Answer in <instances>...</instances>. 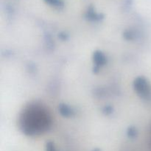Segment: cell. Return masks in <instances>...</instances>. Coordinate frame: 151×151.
<instances>
[{
	"label": "cell",
	"mask_w": 151,
	"mask_h": 151,
	"mask_svg": "<svg viewBox=\"0 0 151 151\" xmlns=\"http://www.w3.org/2000/svg\"><path fill=\"white\" fill-rule=\"evenodd\" d=\"M47 1H48L49 3L52 4H54V5H60L61 4V1L60 0H46Z\"/></svg>",
	"instance_id": "cell-1"
}]
</instances>
